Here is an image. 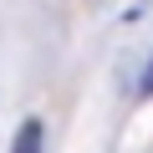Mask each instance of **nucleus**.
Segmentation results:
<instances>
[{"label":"nucleus","instance_id":"obj_1","mask_svg":"<svg viewBox=\"0 0 153 153\" xmlns=\"http://www.w3.org/2000/svg\"><path fill=\"white\" fill-rule=\"evenodd\" d=\"M10 153H46V128H41V117H26V123L16 128Z\"/></svg>","mask_w":153,"mask_h":153},{"label":"nucleus","instance_id":"obj_2","mask_svg":"<svg viewBox=\"0 0 153 153\" xmlns=\"http://www.w3.org/2000/svg\"><path fill=\"white\" fill-rule=\"evenodd\" d=\"M133 97H138V102H148V97H153V61L143 66V76H138V87H133Z\"/></svg>","mask_w":153,"mask_h":153}]
</instances>
